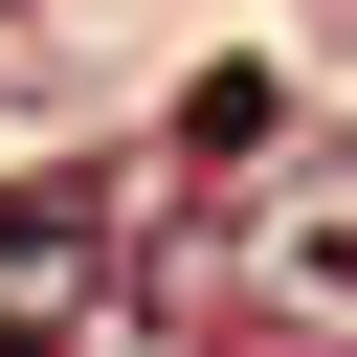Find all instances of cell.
<instances>
[{
  "label": "cell",
  "mask_w": 357,
  "mask_h": 357,
  "mask_svg": "<svg viewBox=\"0 0 357 357\" xmlns=\"http://www.w3.org/2000/svg\"><path fill=\"white\" fill-rule=\"evenodd\" d=\"M268 290H290V312H357V156H312V178L268 201Z\"/></svg>",
  "instance_id": "cell-1"
},
{
  "label": "cell",
  "mask_w": 357,
  "mask_h": 357,
  "mask_svg": "<svg viewBox=\"0 0 357 357\" xmlns=\"http://www.w3.org/2000/svg\"><path fill=\"white\" fill-rule=\"evenodd\" d=\"M67 290H89V201L22 178V201H0V335H67Z\"/></svg>",
  "instance_id": "cell-2"
},
{
  "label": "cell",
  "mask_w": 357,
  "mask_h": 357,
  "mask_svg": "<svg viewBox=\"0 0 357 357\" xmlns=\"http://www.w3.org/2000/svg\"><path fill=\"white\" fill-rule=\"evenodd\" d=\"M178 156H268V67H201L178 89Z\"/></svg>",
  "instance_id": "cell-3"
}]
</instances>
